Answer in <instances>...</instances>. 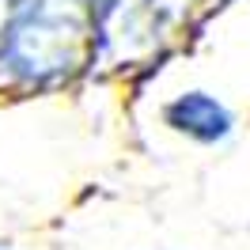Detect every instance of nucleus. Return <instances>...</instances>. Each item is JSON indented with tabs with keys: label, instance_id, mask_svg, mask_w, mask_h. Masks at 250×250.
<instances>
[{
	"label": "nucleus",
	"instance_id": "f257e3e1",
	"mask_svg": "<svg viewBox=\"0 0 250 250\" xmlns=\"http://www.w3.org/2000/svg\"><path fill=\"white\" fill-rule=\"evenodd\" d=\"M163 122L171 125L174 133H182V137H189L197 144H220V141H228L235 129L231 110L208 91H186L178 99H171L163 106Z\"/></svg>",
	"mask_w": 250,
	"mask_h": 250
}]
</instances>
